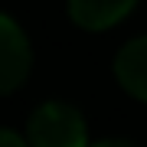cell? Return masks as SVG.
<instances>
[{
    "label": "cell",
    "mask_w": 147,
    "mask_h": 147,
    "mask_svg": "<svg viewBox=\"0 0 147 147\" xmlns=\"http://www.w3.org/2000/svg\"><path fill=\"white\" fill-rule=\"evenodd\" d=\"M95 147H141V144H134V141H118V137H115V141H98Z\"/></svg>",
    "instance_id": "8992f818"
},
{
    "label": "cell",
    "mask_w": 147,
    "mask_h": 147,
    "mask_svg": "<svg viewBox=\"0 0 147 147\" xmlns=\"http://www.w3.org/2000/svg\"><path fill=\"white\" fill-rule=\"evenodd\" d=\"M134 10V3H105V0H75L69 3V16L82 30H108L118 20H124Z\"/></svg>",
    "instance_id": "277c9868"
},
{
    "label": "cell",
    "mask_w": 147,
    "mask_h": 147,
    "mask_svg": "<svg viewBox=\"0 0 147 147\" xmlns=\"http://www.w3.org/2000/svg\"><path fill=\"white\" fill-rule=\"evenodd\" d=\"M30 147H88L85 121L65 101H46L30 115Z\"/></svg>",
    "instance_id": "6da1fadb"
},
{
    "label": "cell",
    "mask_w": 147,
    "mask_h": 147,
    "mask_svg": "<svg viewBox=\"0 0 147 147\" xmlns=\"http://www.w3.org/2000/svg\"><path fill=\"white\" fill-rule=\"evenodd\" d=\"M0 147H26V141H23L16 131H7V127H0Z\"/></svg>",
    "instance_id": "5b68a950"
},
{
    "label": "cell",
    "mask_w": 147,
    "mask_h": 147,
    "mask_svg": "<svg viewBox=\"0 0 147 147\" xmlns=\"http://www.w3.org/2000/svg\"><path fill=\"white\" fill-rule=\"evenodd\" d=\"M30 65H33V53L23 30L10 16L0 13V95H10L20 88L30 75Z\"/></svg>",
    "instance_id": "7a4b0ae2"
},
{
    "label": "cell",
    "mask_w": 147,
    "mask_h": 147,
    "mask_svg": "<svg viewBox=\"0 0 147 147\" xmlns=\"http://www.w3.org/2000/svg\"><path fill=\"white\" fill-rule=\"evenodd\" d=\"M115 75L121 88H127L134 98L147 101V36H137L121 46L115 59Z\"/></svg>",
    "instance_id": "3957f363"
}]
</instances>
